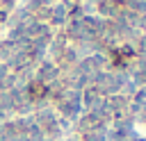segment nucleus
<instances>
[{
    "mask_svg": "<svg viewBox=\"0 0 146 141\" xmlns=\"http://www.w3.org/2000/svg\"><path fill=\"white\" fill-rule=\"evenodd\" d=\"M59 66L55 61H41L36 68H34V82H41V84H50L52 80L59 77Z\"/></svg>",
    "mask_w": 146,
    "mask_h": 141,
    "instance_id": "nucleus-1",
    "label": "nucleus"
},
{
    "mask_svg": "<svg viewBox=\"0 0 146 141\" xmlns=\"http://www.w3.org/2000/svg\"><path fill=\"white\" fill-rule=\"evenodd\" d=\"M123 7H125L128 11H132V14H137V16H146V2L128 0V2H123Z\"/></svg>",
    "mask_w": 146,
    "mask_h": 141,
    "instance_id": "nucleus-2",
    "label": "nucleus"
},
{
    "mask_svg": "<svg viewBox=\"0 0 146 141\" xmlns=\"http://www.w3.org/2000/svg\"><path fill=\"white\" fill-rule=\"evenodd\" d=\"M16 7H18V2H14V0H5V2H0V9H5L7 14H9V11H16Z\"/></svg>",
    "mask_w": 146,
    "mask_h": 141,
    "instance_id": "nucleus-3",
    "label": "nucleus"
},
{
    "mask_svg": "<svg viewBox=\"0 0 146 141\" xmlns=\"http://www.w3.org/2000/svg\"><path fill=\"white\" fill-rule=\"evenodd\" d=\"M141 123H144V125H146V118H144V121H141Z\"/></svg>",
    "mask_w": 146,
    "mask_h": 141,
    "instance_id": "nucleus-4",
    "label": "nucleus"
}]
</instances>
